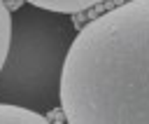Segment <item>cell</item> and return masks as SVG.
<instances>
[{"instance_id": "cell-3", "label": "cell", "mask_w": 149, "mask_h": 124, "mask_svg": "<svg viewBox=\"0 0 149 124\" xmlns=\"http://www.w3.org/2000/svg\"><path fill=\"white\" fill-rule=\"evenodd\" d=\"M26 5H35V7H42V9H49V12H58V14H68V16H74L79 12H86V9H93L98 5H105L109 0H21Z\"/></svg>"}, {"instance_id": "cell-5", "label": "cell", "mask_w": 149, "mask_h": 124, "mask_svg": "<svg viewBox=\"0 0 149 124\" xmlns=\"http://www.w3.org/2000/svg\"><path fill=\"white\" fill-rule=\"evenodd\" d=\"M9 33H12V9H9L7 0H0V68H2L5 56H7Z\"/></svg>"}, {"instance_id": "cell-4", "label": "cell", "mask_w": 149, "mask_h": 124, "mask_svg": "<svg viewBox=\"0 0 149 124\" xmlns=\"http://www.w3.org/2000/svg\"><path fill=\"white\" fill-rule=\"evenodd\" d=\"M0 124H51L47 115L0 103Z\"/></svg>"}, {"instance_id": "cell-1", "label": "cell", "mask_w": 149, "mask_h": 124, "mask_svg": "<svg viewBox=\"0 0 149 124\" xmlns=\"http://www.w3.org/2000/svg\"><path fill=\"white\" fill-rule=\"evenodd\" d=\"M65 124H149V0L84 23L61 77Z\"/></svg>"}, {"instance_id": "cell-2", "label": "cell", "mask_w": 149, "mask_h": 124, "mask_svg": "<svg viewBox=\"0 0 149 124\" xmlns=\"http://www.w3.org/2000/svg\"><path fill=\"white\" fill-rule=\"evenodd\" d=\"M77 35L72 16L21 2L0 68V103L49 115L61 108V77Z\"/></svg>"}]
</instances>
